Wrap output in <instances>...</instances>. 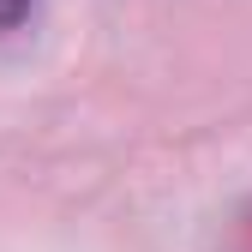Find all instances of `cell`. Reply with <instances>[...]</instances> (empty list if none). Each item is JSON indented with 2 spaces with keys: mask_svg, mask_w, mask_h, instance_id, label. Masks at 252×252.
Here are the masks:
<instances>
[{
  "mask_svg": "<svg viewBox=\"0 0 252 252\" xmlns=\"http://www.w3.org/2000/svg\"><path fill=\"white\" fill-rule=\"evenodd\" d=\"M36 6V0H0V30H12V24H24V12Z\"/></svg>",
  "mask_w": 252,
  "mask_h": 252,
  "instance_id": "6da1fadb",
  "label": "cell"
}]
</instances>
